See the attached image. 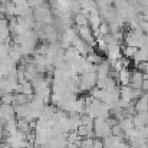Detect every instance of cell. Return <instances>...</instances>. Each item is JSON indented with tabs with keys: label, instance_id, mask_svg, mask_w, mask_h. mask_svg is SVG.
<instances>
[{
	"label": "cell",
	"instance_id": "8fae6325",
	"mask_svg": "<svg viewBox=\"0 0 148 148\" xmlns=\"http://www.w3.org/2000/svg\"><path fill=\"white\" fill-rule=\"evenodd\" d=\"M141 91H143V92H148V79H144V81H143Z\"/></svg>",
	"mask_w": 148,
	"mask_h": 148
},
{
	"label": "cell",
	"instance_id": "277c9868",
	"mask_svg": "<svg viewBox=\"0 0 148 148\" xmlns=\"http://www.w3.org/2000/svg\"><path fill=\"white\" fill-rule=\"evenodd\" d=\"M130 75H131V71H130L128 68H124V69L119 72L116 81L121 84V86H128V85H130Z\"/></svg>",
	"mask_w": 148,
	"mask_h": 148
},
{
	"label": "cell",
	"instance_id": "7a4b0ae2",
	"mask_svg": "<svg viewBox=\"0 0 148 148\" xmlns=\"http://www.w3.org/2000/svg\"><path fill=\"white\" fill-rule=\"evenodd\" d=\"M111 135V125L108 124L106 119L95 118L94 119V137L97 138H106Z\"/></svg>",
	"mask_w": 148,
	"mask_h": 148
},
{
	"label": "cell",
	"instance_id": "30bf717a",
	"mask_svg": "<svg viewBox=\"0 0 148 148\" xmlns=\"http://www.w3.org/2000/svg\"><path fill=\"white\" fill-rule=\"evenodd\" d=\"M98 30H99V35H101V36H106V35L109 33V26H108L105 22H102V23L99 25Z\"/></svg>",
	"mask_w": 148,
	"mask_h": 148
},
{
	"label": "cell",
	"instance_id": "6da1fadb",
	"mask_svg": "<svg viewBox=\"0 0 148 148\" xmlns=\"http://www.w3.org/2000/svg\"><path fill=\"white\" fill-rule=\"evenodd\" d=\"M97 84V73L95 72H84L78 78V88L79 91H91L95 88Z\"/></svg>",
	"mask_w": 148,
	"mask_h": 148
},
{
	"label": "cell",
	"instance_id": "52a82bcc",
	"mask_svg": "<svg viewBox=\"0 0 148 148\" xmlns=\"http://www.w3.org/2000/svg\"><path fill=\"white\" fill-rule=\"evenodd\" d=\"M73 22H75V26L76 27H81V26H89V23H88V16L86 14H84V13H76L75 16H73Z\"/></svg>",
	"mask_w": 148,
	"mask_h": 148
},
{
	"label": "cell",
	"instance_id": "ba28073f",
	"mask_svg": "<svg viewBox=\"0 0 148 148\" xmlns=\"http://www.w3.org/2000/svg\"><path fill=\"white\" fill-rule=\"evenodd\" d=\"M137 52H138V48H134V46H125V48H122L121 49V55H122V58H127V59H134V56L137 55Z\"/></svg>",
	"mask_w": 148,
	"mask_h": 148
},
{
	"label": "cell",
	"instance_id": "3957f363",
	"mask_svg": "<svg viewBox=\"0 0 148 148\" xmlns=\"http://www.w3.org/2000/svg\"><path fill=\"white\" fill-rule=\"evenodd\" d=\"M143 81H144V73L140 72L138 69H132L131 75H130V85L128 86L132 89H141Z\"/></svg>",
	"mask_w": 148,
	"mask_h": 148
},
{
	"label": "cell",
	"instance_id": "8992f818",
	"mask_svg": "<svg viewBox=\"0 0 148 148\" xmlns=\"http://www.w3.org/2000/svg\"><path fill=\"white\" fill-rule=\"evenodd\" d=\"M85 59H86L88 63H91V65H94V66H98L99 63L103 60V58H102L99 53H97V52H89Z\"/></svg>",
	"mask_w": 148,
	"mask_h": 148
},
{
	"label": "cell",
	"instance_id": "9c48e42d",
	"mask_svg": "<svg viewBox=\"0 0 148 148\" xmlns=\"http://www.w3.org/2000/svg\"><path fill=\"white\" fill-rule=\"evenodd\" d=\"M134 108H135V114L137 112H147L148 111V102L145 99L140 98L134 102Z\"/></svg>",
	"mask_w": 148,
	"mask_h": 148
},
{
	"label": "cell",
	"instance_id": "5b68a950",
	"mask_svg": "<svg viewBox=\"0 0 148 148\" xmlns=\"http://www.w3.org/2000/svg\"><path fill=\"white\" fill-rule=\"evenodd\" d=\"M122 140L119 137H115V135H109L106 138H103L102 144H103V148H115Z\"/></svg>",
	"mask_w": 148,
	"mask_h": 148
}]
</instances>
